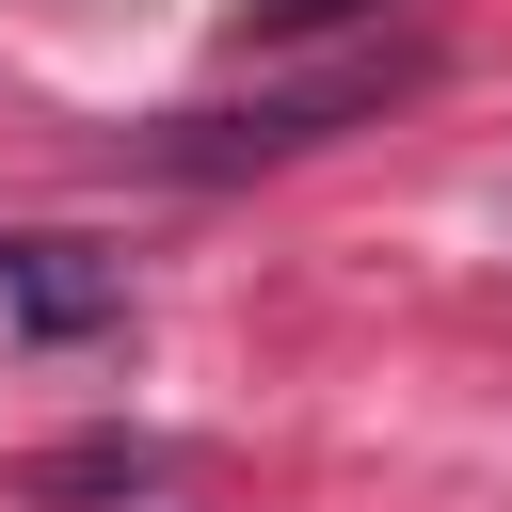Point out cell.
<instances>
[{
    "label": "cell",
    "instance_id": "cell-1",
    "mask_svg": "<svg viewBox=\"0 0 512 512\" xmlns=\"http://www.w3.org/2000/svg\"><path fill=\"white\" fill-rule=\"evenodd\" d=\"M432 80V32H352L336 64H304V80H256V96H208V112H160L144 128V160L160 176H256V160H304V144H336V128H368L384 96H416Z\"/></svg>",
    "mask_w": 512,
    "mask_h": 512
},
{
    "label": "cell",
    "instance_id": "cell-2",
    "mask_svg": "<svg viewBox=\"0 0 512 512\" xmlns=\"http://www.w3.org/2000/svg\"><path fill=\"white\" fill-rule=\"evenodd\" d=\"M0 272H16V320H48V336L112 320V272H80V240H32V256H0Z\"/></svg>",
    "mask_w": 512,
    "mask_h": 512
}]
</instances>
